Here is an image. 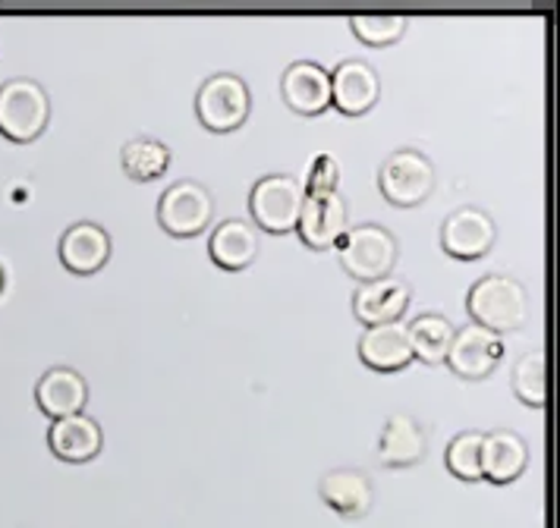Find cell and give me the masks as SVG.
<instances>
[{
  "instance_id": "1",
  "label": "cell",
  "mask_w": 560,
  "mask_h": 528,
  "mask_svg": "<svg viewBox=\"0 0 560 528\" xmlns=\"http://www.w3.org/2000/svg\"><path fill=\"white\" fill-rule=\"evenodd\" d=\"M466 312L472 325L491 333H513L529 321V290L508 274L479 277L466 293Z\"/></svg>"
},
{
  "instance_id": "2",
  "label": "cell",
  "mask_w": 560,
  "mask_h": 528,
  "mask_svg": "<svg viewBox=\"0 0 560 528\" xmlns=\"http://www.w3.org/2000/svg\"><path fill=\"white\" fill-rule=\"evenodd\" d=\"M51 124V98L42 82L16 75L0 85V136L10 142H35Z\"/></svg>"
},
{
  "instance_id": "3",
  "label": "cell",
  "mask_w": 560,
  "mask_h": 528,
  "mask_svg": "<svg viewBox=\"0 0 560 528\" xmlns=\"http://www.w3.org/2000/svg\"><path fill=\"white\" fill-rule=\"evenodd\" d=\"M337 255L347 277H353L359 283H372V280L394 274L397 258H400V243L387 226L359 224L343 233V239L337 243Z\"/></svg>"
},
{
  "instance_id": "4",
  "label": "cell",
  "mask_w": 560,
  "mask_h": 528,
  "mask_svg": "<svg viewBox=\"0 0 560 528\" xmlns=\"http://www.w3.org/2000/svg\"><path fill=\"white\" fill-rule=\"evenodd\" d=\"M253 114V92L236 73H214L196 92V117L208 132H233Z\"/></svg>"
},
{
  "instance_id": "5",
  "label": "cell",
  "mask_w": 560,
  "mask_h": 528,
  "mask_svg": "<svg viewBox=\"0 0 560 528\" xmlns=\"http://www.w3.org/2000/svg\"><path fill=\"white\" fill-rule=\"evenodd\" d=\"M306 201L303 179L290 174L258 176L249 192V214L253 226H261L265 233H290L300 224V211Z\"/></svg>"
},
{
  "instance_id": "6",
  "label": "cell",
  "mask_w": 560,
  "mask_h": 528,
  "mask_svg": "<svg viewBox=\"0 0 560 528\" xmlns=\"http://www.w3.org/2000/svg\"><path fill=\"white\" fill-rule=\"evenodd\" d=\"M378 189L394 208H416L432 196L434 164L425 151L397 149L384 157L378 171Z\"/></svg>"
},
{
  "instance_id": "7",
  "label": "cell",
  "mask_w": 560,
  "mask_h": 528,
  "mask_svg": "<svg viewBox=\"0 0 560 528\" xmlns=\"http://www.w3.org/2000/svg\"><path fill=\"white\" fill-rule=\"evenodd\" d=\"M214 218V199L196 179L171 183L158 199V224L171 236H199Z\"/></svg>"
},
{
  "instance_id": "8",
  "label": "cell",
  "mask_w": 560,
  "mask_h": 528,
  "mask_svg": "<svg viewBox=\"0 0 560 528\" xmlns=\"http://www.w3.org/2000/svg\"><path fill=\"white\" fill-rule=\"evenodd\" d=\"M498 243V224L476 204H459L441 221V249L457 261L485 258Z\"/></svg>"
},
{
  "instance_id": "9",
  "label": "cell",
  "mask_w": 560,
  "mask_h": 528,
  "mask_svg": "<svg viewBox=\"0 0 560 528\" xmlns=\"http://www.w3.org/2000/svg\"><path fill=\"white\" fill-rule=\"evenodd\" d=\"M504 359V340L479 325H466L454 330L447 368L463 380H485Z\"/></svg>"
},
{
  "instance_id": "10",
  "label": "cell",
  "mask_w": 560,
  "mask_h": 528,
  "mask_svg": "<svg viewBox=\"0 0 560 528\" xmlns=\"http://www.w3.org/2000/svg\"><path fill=\"white\" fill-rule=\"evenodd\" d=\"M350 230V204L340 192H315L306 196L296 233L308 249L328 251L334 249L343 233Z\"/></svg>"
},
{
  "instance_id": "11",
  "label": "cell",
  "mask_w": 560,
  "mask_h": 528,
  "mask_svg": "<svg viewBox=\"0 0 560 528\" xmlns=\"http://www.w3.org/2000/svg\"><path fill=\"white\" fill-rule=\"evenodd\" d=\"M378 98H382V75L369 60L350 57V60H340L334 67L331 104L340 114L362 117L378 104Z\"/></svg>"
},
{
  "instance_id": "12",
  "label": "cell",
  "mask_w": 560,
  "mask_h": 528,
  "mask_svg": "<svg viewBox=\"0 0 560 528\" xmlns=\"http://www.w3.org/2000/svg\"><path fill=\"white\" fill-rule=\"evenodd\" d=\"M412 290L404 277L387 274L372 283H359L353 293V315L365 327L378 325H397L407 315Z\"/></svg>"
},
{
  "instance_id": "13",
  "label": "cell",
  "mask_w": 560,
  "mask_h": 528,
  "mask_svg": "<svg viewBox=\"0 0 560 528\" xmlns=\"http://www.w3.org/2000/svg\"><path fill=\"white\" fill-rule=\"evenodd\" d=\"M60 265L77 277H92L102 271L110 258V233L95 221H77L60 236Z\"/></svg>"
},
{
  "instance_id": "14",
  "label": "cell",
  "mask_w": 560,
  "mask_h": 528,
  "mask_svg": "<svg viewBox=\"0 0 560 528\" xmlns=\"http://www.w3.org/2000/svg\"><path fill=\"white\" fill-rule=\"evenodd\" d=\"M280 95L290 110L315 117L331 107V73L315 60H296L280 75Z\"/></svg>"
},
{
  "instance_id": "15",
  "label": "cell",
  "mask_w": 560,
  "mask_h": 528,
  "mask_svg": "<svg viewBox=\"0 0 560 528\" xmlns=\"http://www.w3.org/2000/svg\"><path fill=\"white\" fill-rule=\"evenodd\" d=\"M429 453V431L425 425L409 415V412H394L384 419L382 434H378V462L387 469H407L422 462Z\"/></svg>"
},
{
  "instance_id": "16",
  "label": "cell",
  "mask_w": 560,
  "mask_h": 528,
  "mask_svg": "<svg viewBox=\"0 0 560 528\" xmlns=\"http://www.w3.org/2000/svg\"><path fill=\"white\" fill-rule=\"evenodd\" d=\"M35 402L45 415L51 419H67L85 412L89 402V384L70 365H54L35 384Z\"/></svg>"
},
{
  "instance_id": "17",
  "label": "cell",
  "mask_w": 560,
  "mask_h": 528,
  "mask_svg": "<svg viewBox=\"0 0 560 528\" xmlns=\"http://www.w3.org/2000/svg\"><path fill=\"white\" fill-rule=\"evenodd\" d=\"M318 494H322V501L328 503L334 513H340L347 519H359V516L372 513L375 484H372V478L365 476L362 469L340 466V469H328L322 476Z\"/></svg>"
},
{
  "instance_id": "18",
  "label": "cell",
  "mask_w": 560,
  "mask_h": 528,
  "mask_svg": "<svg viewBox=\"0 0 560 528\" xmlns=\"http://www.w3.org/2000/svg\"><path fill=\"white\" fill-rule=\"evenodd\" d=\"M529 466V444L510 427L482 431V478L491 484H510Z\"/></svg>"
},
{
  "instance_id": "19",
  "label": "cell",
  "mask_w": 560,
  "mask_h": 528,
  "mask_svg": "<svg viewBox=\"0 0 560 528\" xmlns=\"http://www.w3.org/2000/svg\"><path fill=\"white\" fill-rule=\"evenodd\" d=\"M48 447L63 462H89L104 447V431L98 419L79 412L67 419H54L48 427Z\"/></svg>"
},
{
  "instance_id": "20",
  "label": "cell",
  "mask_w": 560,
  "mask_h": 528,
  "mask_svg": "<svg viewBox=\"0 0 560 528\" xmlns=\"http://www.w3.org/2000/svg\"><path fill=\"white\" fill-rule=\"evenodd\" d=\"M258 230L240 218H228L211 230L208 255L221 271H246L258 258Z\"/></svg>"
},
{
  "instance_id": "21",
  "label": "cell",
  "mask_w": 560,
  "mask_h": 528,
  "mask_svg": "<svg viewBox=\"0 0 560 528\" xmlns=\"http://www.w3.org/2000/svg\"><path fill=\"white\" fill-rule=\"evenodd\" d=\"M359 359L362 365H369L372 372H400L412 362V350H409L407 325H378L365 327V333L359 337Z\"/></svg>"
},
{
  "instance_id": "22",
  "label": "cell",
  "mask_w": 560,
  "mask_h": 528,
  "mask_svg": "<svg viewBox=\"0 0 560 528\" xmlns=\"http://www.w3.org/2000/svg\"><path fill=\"white\" fill-rule=\"evenodd\" d=\"M454 330L447 315H438V312H425V315H416L407 325L409 350L412 359L425 362V365H441L447 359L451 350V340H454Z\"/></svg>"
},
{
  "instance_id": "23",
  "label": "cell",
  "mask_w": 560,
  "mask_h": 528,
  "mask_svg": "<svg viewBox=\"0 0 560 528\" xmlns=\"http://www.w3.org/2000/svg\"><path fill=\"white\" fill-rule=\"evenodd\" d=\"M171 161H174V151L149 136L129 139L120 151V167L136 183H152L158 176H164L171 171Z\"/></svg>"
},
{
  "instance_id": "24",
  "label": "cell",
  "mask_w": 560,
  "mask_h": 528,
  "mask_svg": "<svg viewBox=\"0 0 560 528\" xmlns=\"http://www.w3.org/2000/svg\"><path fill=\"white\" fill-rule=\"evenodd\" d=\"M510 387L516 394V400L526 402V406H545L548 400V372H545V352H523L516 362H513V372H510Z\"/></svg>"
},
{
  "instance_id": "25",
  "label": "cell",
  "mask_w": 560,
  "mask_h": 528,
  "mask_svg": "<svg viewBox=\"0 0 560 528\" xmlns=\"http://www.w3.org/2000/svg\"><path fill=\"white\" fill-rule=\"evenodd\" d=\"M350 28L357 32L362 45L390 48L407 35V16H397V13H357V16H350Z\"/></svg>"
},
{
  "instance_id": "26",
  "label": "cell",
  "mask_w": 560,
  "mask_h": 528,
  "mask_svg": "<svg viewBox=\"0 0 560 528\" xmlns=\"http://www.w3.org/2000/svg\"><path fill=\"white\" fill-rule=\"evenodd\" d=\"M444 466L459 481H482V431H459L447 444Z\"/></svg>"
},
{
  "instance_id": "27",
  "label": "cell",
  "mask_w": 560,
  "mask_h": 528,
  "mask_svg": "<svg viewBox=\"0 0 560 528\" xmlns=\"http://www.w3.org/2000/svg\"><path fill=\"white\" fill-rule=\"evenodd\" d=\"M337 183H340L337 161H334L331 154H318L312 161V167H308L303 189H306V196H315V192H337Z\"/></svg>"
},
{
  "instance_id": "28",
  "label": "cell",
  "mask_w": 560,
  "mask_h": 528,
  "mask_svg": "<svg viewBox=\"0 0 560 528\" xmlns=\"http://www.w3.org/2000/svg\"><path fill=\"white\" fill-rule=\"evenodd\" d=\"M3 286H7V274H3V268H0V293H3Z\"/></svg>"
}]
</instances>
